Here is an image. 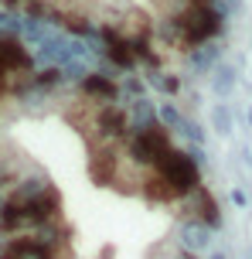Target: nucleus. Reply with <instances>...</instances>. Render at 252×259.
Segmentation results:
<instances>
[{"instance_id":"f257e3e1","label":"nucleus","mask_w":252,"mask_h":259,"mask_svg":"<svg viewBox=\"0 0 252 259\" xmlns=\"http://www.w3.org/2000/svg\"><path fill=\"white\" fill-rule=\"evenodd\" d=\"M157 167V174L164 178V181L171 184V191L181 198V194H191L194 188H198V164L191 160L187 154H181V150H164L160 154V160L154 164Z\"/></svg>"},{"instance_id":"f03ea898","label":"nucleus","mask_w":252,"mask_h":259,"mask_svg":"<svg viewBox=\"0 0 252 259\" xmlns=\"http://www.w3.org/2000/svg\"><path fill=\"white\" fill-rule=\"evenodd\" d=\"M222 14L215 11L212 4H191L184 14H177V24H181V34L184 41L191 45H205V41H212L218 34V27H222Z\"/></svg>"},{"instance_id":"7ed1b4c3","label":"nucleus","mask_w":252,"mask_h":259,"mask_svg":"<svg viewBox=\"0 0 252 259\" xmlns=\"http://www.w3.org/2000/svg\"><path fill=\"white\" fill-rule=\"evenodd\" d=\"M164 150H171V140H167V133L160 126L136 130V137L130 140V154L136 164H157Z\"/></svg>"},{"instance_id":"20e7f679","label":"nucleus","mask_w":252,"mask_h":259,"mask_svg":"<svg viewBox=\"0 0 252 259\" xmlns=\"http://www.w3.org/2000/svg\"><path fill=\"white\" fill-rule=\"evenodd\" d=\"M0 259H55V252L41 239H14V242L4 246Z\"/></svg>"},{"instance_id":"39448f33","label":"nucleus","mask_w":252,"mask_h":259,"mask_svg":"<svg viewBox=\"0 0 252 259\" xmlns=\"http://www.w3.org/2000/svg\"><path fill=\"white\" fill-rule=\"evenodd\" d=\"M187 198H191V205H194V219L201 222V225H208V229H218V225H222V215H218V205H215V198L208 191H205V188H194V191L187 194Z\"/></svg>"},{"instance_id":"423d86ee","label":"nucleus","mask_w":252,"mask_h":259,"mask_svg":"<svg viewBox=\"0 0 252 259\" xmlns=\"http://www.w3.org/2000/svg\"><path fill=\"white\" fill-rule=\"evenodd\" d=\"M82 92L92 96V99H99V103H113V99L120 96L113 75H99V72H89V75L82 78Z\"/></svg>"},{"instance_id":"0eeeda50","label":"nucleus","mask_w":252,"mask_h":259,"mask_svg":"<svg viewBox=\"0 0 252 259\" xmlns=\"http://www.w3.org/2000/svg\"><path fill=\"white\" fill-rule=\"evenodd\" d=\"M181 246L187 252H205V249L212 246V229L208 225H201L198 219H191L181 225Z\"/></svg>"},{"instance_id":"6e6552de","label":"nucleus","mask_w":252,"mask_h":259,"mask_svg":"<svg viewBox=\"0 0 252 259\" xmlns=\"http://www.w3.org/2000/svg\"><path fill=\"white\" fill-rule=\"evenodd\" d=\"M99 130H103L106 137H123V133H126V113H123V106H116V103L103 106V113H99Z\"/></svg>"},{"instance_id":"1a4fd4ad","label":"nucleus","mask_w":252,"mask_h":259,"mask_svg":"<svg viewBox=\"0 0 252 259\" xmlns=\"http://www.w3.org/2000/svg\"><path fill=\"white\" fill-rule=\"evenodd\" d=\"M106 58L113 65H120V68H133V65L140 62V58H136V48H133V41H120V38H113L106 45Z\"/></svg>"},{"instance_id":"9d476101","label":"nucleus","mask_w":252,"mask_h":259,"mask_svg":"<svg viewBox=\"0 0 252 259\" xmlns=\"http://www.w3.org/2000/svg\"><path fill=\"white\" fill-rule=\"evenodd\" d=\"M187 62H191L194 72H208V68H215V62H218V45H212V41L194 45V48L187 52Z\"/></svg>"},{"instance_id":"9b49d317","label":"nucleus","mask_w":252,"mask_h":259,"mask_svg":"<svg viewBox=\"0 0 252 259\" xmlns=\"http://www.w3.org/2000/svg\"><path fill=\"white\" fill-rule=\"evenodd\" d=\"M212 89L218 92V96H228V92L235 89V68L232 65H215L212 68Z\"/></svg>"},{"instance_id":"f8f14e48","label":"nucleus","mask_w":252,"mask_h":259,"mask_svg":"<svg viewBox=\"0 0 252 259\" xmlns=\"http://www.w3.org/2000/svg\"><path fill=\"white\" fill-rule=\"evenodd\" d=\"M130 119H133L136 130L154 126V106H150V99H133L130 103Z\"/></svg>"},{"instance_id":"ddd939ff","label":"nucleus","mask_w":252,"mask_h":259,"mask_svg":"<svg viewBox=\"0 0 252 259\" xmlns=\"http://www.w3.org/2000/svg\"><path fill=\"white\" fill-rule=\"evenodd\" d=\"M160 123H164L167 130H177V133H184V137H187V130H191V123L181 116V109H177L174 103H164V106H160Z\"/></svg>"},{"instance_id":"4468645a","label":"nucleus","mask_w":252,"mask_h":259,"mask_svg":"<svg viewBox=\"0 0 252 259\" xmlns=\"http://www.w3.org/2000/svg\"><path fill=\"white\" fill-rule=\"evenodd\" d=\"M212 126L218 130L222 137L232 133V109H228V106H215V109H212Z\"/></svg>"},{"instance_id":"2eb2a0df","label":"nucleus","mask_w":252,"mask_h":259,"mask_svg":"<svg viewBox=\"0 0 252 259\" xmlns=\"http://www.w3.org/2000/svg\"><path fill=\"white\" fill-rule=\"evenodd\" d=\"M150 82H154V85H157V89H164V92H177V78L174 75H157V72H150Z\"/></svg>"},{"instance_id":"dca6fc26","label":"nucleus","mask_w":252,"mask_h":259,"mask_svg":"<svg viewBox=\"0 0 252 259\" xmlns=\"http://www.w3.org/2000/svg\"><path fill=\"white\" fill-rule=\"evenodd\" d=\"M123 92L133 96V99H143V82H140V78H126V82H123Z\"/></svg>"},{"instance_id":"f3484780","label":"nucleus","mask_w":252,"mask_h":259,"mask_svg":"<svg viewBox=\"0 0 252 259\" xmlns=\"http://www.w3.org/2000/svg\"><path fill=\"white\" fill-rule=\"evenodd\" d=\"M187 157H191V160H194V164L201 167V164H205V147H198V143H194V147H191V154H187Z\"/></svg>"},{"instance_id":"a211bd4d","label":"nucleus","mask_w":252,"mask_h":259,"mask_svg":"<svg viewBox=\"0 0 252 259\" xmlns=\"http://www.w3.org/2000/svg\"><path fill=\"white\" fill-rule=\"evenodd\" d=\"M232 201H235L239 208H245V205H249V198H245V191H242V188H235V191H232Z\"/></svg>"},{"instance_id":"6ab92c4d","label":"nucleus","mask_w":252,"mask_h":259,"mask_svg":"<svg viewBox=\"0 0 252 259\" xmlns=\"http://www.w3.org/2000/svg\"><path fill=\"white\" fill-rule=\"evenodd\" d=\"M245 164H249V167H252V143H249V147H245Z\"/></svg>"},{"instance_id":"aec40b11","label":"nucleus","mask_w":252,"mask_h":259,"mask_svg":"<svg viewBox=\"0 0 252 259\" xmlns=\"http://www.w3.org/2000/svg\"><path fill=\"white\" fill-rule=\"evenodd\" d=\"M245 123H249V126H252V103L245 106Z\"/></svg>"},{"instance_id":"412c9836","label":"nucleus","mask_w":252,"mask_h":259,"mask_svg":"<svg viewBox=\"0 0 252 259\" xmlns=\"http://www.w3.org/2000/svg\"><path fill=\"white\" fill-rule=\"evenodd\" d=\"M7 17H11V14H4V11H0V27L7 24Z\"/></svg>"},{"instance_id":"4be33fe9","label":"nucleus","mask_w":252,"mask_h":259,"mask_svg":"<svg viewBox=\"0 0 252 259\" xmlns=\"http://www.w3.org/2000/svg\"><path fill=\"white\" fill-rule=\"evenodd\" d=\"M212 259H225V252H215V256Z\"/></svg>"},{"instance_id":"5701e85b","label":"nucleus","mask_w":252,"mask_h":259,"mask_svg":"<svg viewBox=\"0 0 252 259\" xmlns=\"http://www.w3.org/2000/svg\"><path fill=\"white\" fill-rule=\"evenodd\" d=\"M249 259H252V249H249Z\"/></svg>"}]
</instances>
